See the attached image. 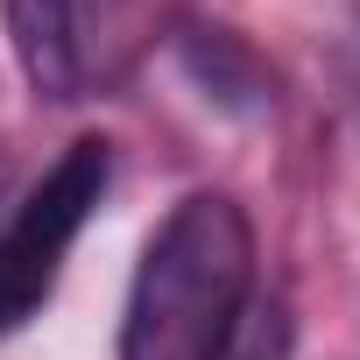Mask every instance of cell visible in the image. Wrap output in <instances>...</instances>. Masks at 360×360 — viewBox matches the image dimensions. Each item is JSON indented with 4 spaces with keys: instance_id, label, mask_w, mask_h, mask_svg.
Segmentation results:
<instances>
[{
    "instance_id": "1",
    "label": "cell",
    "mask_w": 360,
    "mask_h": 360,
    "mask_svg": "<svg viewBox=\"0 0 360 360\" xmlns=\"http://www.w3.org/2000/svg\"><path fill=\"white\" fill-rule=\"evenodd\" d=\"M255 297V226L226 191H191L148 233L127 311L120 360H226Z\"/></svg>"
},
{
    "instance_id": "2",
    "label": "cell",
    "mask_w": 360,
    "mask_h": 360,
    "mask_svg": "<svg viewBox=\"0 0 360 360\" xmlns=\"http://www.w3.org/2000/svg\"><path fill=\"white\" fill-rule=\"evenodd\" d=\"M106 176H113V148L99 134H85L50 162V176L29 198H15L8 226H0V332H15L43 311L71 240L85 233L92 205L106 198Z\"/></svg>"
},
{
    "instance_id": "4",
    "label": "cell",
    "mask_w": 360,
    "mask_h": 360,
    "mask_svg": "<svg viewBox=\"0 0 360 360\" xmlns=\"http://www.w3.org/2000/svg\"><path fill=\"white\" fill-rule=\"evenodd\" d=\"M8 212H15V205H8V169H0V226H8Z\"/></svg>"
},
{
    "instance_id": "3",
    "label": "cell",
    "mask_w": 360,
    "mask_h": 360,
    "mask_svg": "<svg viewBox=\"0 0 360 360\" xmlns=\"http://www.w3.org/2000/svg\"><path fill=\"white\" fill-rule=\"evenodd\" d=\"M8 36L43 99H85L113 78L120 0H8Z\"/></svg>"
}]
</instances>
